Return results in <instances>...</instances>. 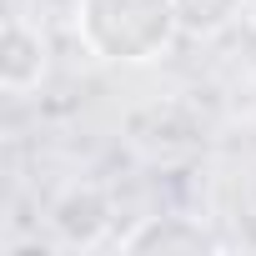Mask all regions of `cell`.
Masks as SVG:
<instances>
[{
    "mask_svg": "<svg viewBox=\"0 0 256 256\" xmlns=\"http://www.w3.org/2000/svg\"><path fill=\"white\" fill-rule=\"evenodd\" d=\"M70 26L106 66H156L181 36L171 0H76Z\"/></svg>",
    "mask_w": 256,
    "mask_h": 256,
    "instance_id": "obj_1",
    "label": "cell"
},
{
    "mask_svg": "<svg viewBox=\"0 0 256 256\" xmlns=\"http://www.w3.org/2000/svg\"><path fill=\"white\" fill-rule=\"evenodd\" d=\"M46 221H50L56 251H96V246L110 241L116 206H110L106 186H96V181H70V186L50 201Z\"/></svg>",
    "mask_w": 256,
    "mask_h": 256,
    "instance_id": "obj_2",
    "label": "cell"
},
{
    "mask_svg": "<svg viewBox=\"0 0 256 256\" xmlns=\"http://www.w3.org/2000/svg\"><path fill=\"white\" fill-rule=\"evenodd\" d=\"M46 70H50L46 30L26 16H10L6 36H0V90L6 96H30V90H40Z\"/></svg>",
    "mask_w": 256,
    "mask_h": 256,
    "instance_id": "obj_3",
    "label": "cell"
},
{
    "mask_svg": "<svg viewBox=\"0 0 256 256\" xmlns=\"http://www.w3.org/2000/svg\"><path fill=\"white\" fill-rule=\"evenodd\" d=\"M120 251L126 256H201V251H221V241L191 216H141L120 236Z\"/></svg>",
    "mask_w": 256,
    "mask_h": 256,
    "instance_id": "obj_4",
    "label": "cell"
},
{
    "mask_svg": "<svg viewBox=\"0 0 256 256\" xmlns=\"http://www.w3.org/2000/svg\"><path fill=\"white\" fill-rule=\"evenodd\" d=\"M171 10L186 40H216L251 16V0H171Z\"/></svg>",
    "mask_w": 256,
    "mask_h": 256,
    "instance_id": "obj_5",
    "label": "cell"
},
{
    "mask_svg": "<svg viewBox=\"0 0 256 256\" xmlns=\"http://www.w3.org/2000/svg\"><path fill=\"white\" fill-rule=\"evenodd\" d=\"M146 116L156 120V136H136L146 156H181L196 146V120L181 106H146Z\"/></svg>",
    "mask_w": 256,
    "mask_h": 256,
    "instance_id": "obj_6",
    "label": "cell"
},
{
    "mask_svg": "<svg viewBox=\"0 0 256 256\" xmlns=\"http://www.w3.org/2000/svg\"><path fill=\"white\" fill-rule=\"evenodd\" d=\"M246 20H251V30H256V0H251V16H246Z\"/></svg>",
    "mask_w": 256,
    "mask_h": 256,
    "instance_id": "obj_7",
    "label": "cell"
}]
</instances>
